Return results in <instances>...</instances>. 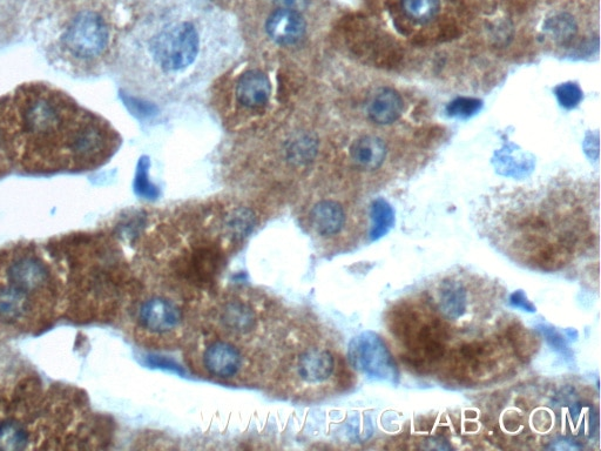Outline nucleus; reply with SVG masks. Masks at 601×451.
<instances>
[{
	"instance_id": "393cba45",
	"label": "nucleus",
	"mask_w": 601,
	"mask_h": 451,
	"mask_svg": "<svg viewBox=\"0 0 601 451\" xmlns=\"http://www.w3.org/2000/svg\"><path fill=\"white\" fill-rule=\"evenodd\" d=\"M556 96L560 105L570 110L582 102L583 92L578 85L567 83L557 87Z\"/></svg>"
},
{
	"instance_id": "ddd939ff",
	"label": "nucleus",
	"mask_w": 601,
	"mask_h": 451,
	"mask_svg": "<svg viewBox=\"0 0 601 451\" xmlns=\"http://www.w3.org/2000/svg\"><path fill=\"white\" fill-rule=\"evenodd\" d=\"M438 311L443 318L456 321L467 313L469 307L468 289L461 280L448 278L441 282L437 296Z\"/></svg>"
},
{
	"instance_id": "0eeeda50",
	"label": "nucleus",
	"mask_w": 601,
	"mask_h": 451,
	"mask_svg": "<svg viewBox=\"0 0 601 451\" xmlns=\"http://www.w3.org/2000/svg\"><path fill=\"white\" fill-rule=\"evenodd\" d=\"M245 363V355L232 339H212L202 349L201 366L208 376L216 380L238 378Z\"/></svg>"
},
{
	"instance_id": "dca6fc26",
	"label": "nucleus",
	"mask_w": 601,
	"mask_h": 451,
	"mask_svg": "<svg viewBox=\"0 0 601 451\" xmlns=\"http://www.w3.org/2000/svg\"><path fill=\"white\" fill-rule=\"evenodd\" d=\"M387 153L386 143L375 136H364L357 139L350 148V156L354 163L368 171L380 168L387 158Z\"/></svg>"
},
{
	"instance_id": "4be33fe9",
	"label": "nucleus",
	"mask_w": 601,
	"mask_h": 451,
	"mask_svg": "<svg viewBox=\"0 0 601 451\" xmlns=\"http://www.w3.org/2000/svg\"><path fill=\"white\" fill-rule=\"evenodd\" d=\"M255 224L254 215L246 208H236L225 220V231L232 240L246 238L252 232Z\"/></svg>"
},
{
	"instance_id": "20e7f679",
	"label": "nucleus",
	"mask_w": 601,
	"mask_h": 451,
	"mask_svg": "<svg viewBox=\"0 0 601 451\" xmlns=\"http://www.w3.org/2000/svg\"><path fill=\"white\" fill-rule=\"evenodd\" d=\"M110 40V32L103 17L96 12L84 11L72 19L63 36V44L72 56L93 59L103 55Z\"/></svg>"
},
{
	"instance_id": "6e6552de",
	"label": "nucleus",
	"mask_w": 601,
	"mask_h": 451,
	"mask_svg": "<svg viewBox=\"0 0 601 451\" xmlns=\"http://www.w3.org/2000/svg\"><path fill=\"white\" fill-rule=\"evenodd\" d=\"M5 282L35 296L50 291L52 277L49 267L33 254H18L5 269Z\"/></svg>"
},
{
	"instance_id": "5701e85b",
	"label": "nucleus",
	"mask_w": 601,
	"mask_h": 451,
	"mask_svg": "<svg viewBox=\"0 0 601 451\" xmlns=\"http://www.w3.org/2000/svg\"><path fill=\"white\" fill-rule=\"evenodd\" d=\"M150 165V159L147 157L139 160L137 174H135L134 190L141 198L155 200L159 197V190L150 179Z\"/></svg>"
},
{
	"instance_id": "1a4fd4ad",
	"label": "nucleus",
	"mask_w": 601,
	"mask_h": 451,
	"mask_svg": "<svg viewBox=\"0 0 601 451\" xmlns=\"http://www.w3.org/2000/svg\"><path fill=\"white\" fill-rule=\"evenodd\" d=\"M267 35L276 44L289 46L299 43L307 32V23L301 12L278 9L267 19Z\"/></svg>"
},
{
	"instance_id": "412c9836",
	"label": "nucleus",
	"mask_w": 601,
	"mask_h": 451,
	"mask_svg": "<svg viewBox=\"0 0 601 451\" xmlns=\"http://www.w3.org/2000/svg\"><path fill=\"white\" fill-rule=\"evenodd\" d=\"M401 8L408 19L427 24L440 13L441 0H401Z\"/></svg>"
},
{
	"instance_id": "6ab92c4d",
	"label": "nucleus",
	"mask_w": 601,
	"mask_h": 451,
	"mask_svg": "<svg viewBox=\"0 0 601 451\" xmlns=\"http://www.w3.org/2000/svg\"><path fill=\"white\" fill-rule=\"evenodd\" d=\"M371 225L370 238L373 241L381 239L387 235L395 224V213L393 207L388 204V201L380 198L376 199L371 205Z\"/></svg>"
},
{
	"instance_id": "a211bd4d",
	"label": "nucleus",
	"mask_w": 601,
	"mask_h": 451,
	"mask_svg": "<svg viewBox=\"0 0 601 451\" xmlns=\"http://www.w3.org/2000/svg\"><path fill=\"white\" fill-rule=\"evenodd\" d=\"M545 35L560 45L569 44L577 36L578 23L569 12H558L545 20Z\"/></svg>"
},
{
	"instance_id": "9d476101",
	"label": "nucleus",
	"mask_w": 601,
	"mask_h": 451,
	"mask_svg": "<svg viewBox=\"0 0 601 451\" xmlns=\"http://www.w3.org/2000/svg\"><path fill=\"white\" fill-rule=\"evenodd\" d=\"M36 300L35 296L3 282L0 284V321L8 325L29 321L36 311Z\"/></svg>"
},
{
	"instance_id": "f8f14e48",
	"label": "nucleus",
	"mask_w": 601,
	"mask_h": 451,
	"mask_svg": "<svg viewBox=\"0 0 601 451\" xmlns=\"http://www.w3.org/2000/svg\"><path fill=\"white\" fill-rule=\"evenodd\" d=\"M310 226L321 238L339 235L347 222V214L341 204L334 200H322L309 214Z\"/></svg>"
},
{
	"instance_id": "bb28decb",
	"label": "nucleus",
	"mask_w": 601,
	"mask_h": 451,
	"mask_svg": "<svg viewBox=\"0 0 601 451\" xmlns=\"http://www.w3.org/2000/svg\"><path fill=\"white\" fill-rule=\"evenodd\" d=\"M315 152V144L312 139H302L299 143L295 144L292 153L295 158H301L302 160L307 159L309 156L312 157Z\"/></svg>"
},
{
	"instance_id": "aec40b11",
	"label": "nucleus",
	"mask_w": 601,
	"mask_h": 451,
	"mask_svg": "<svg viewBox=\"0 0 601 451\" xmlns=\"http://www.w3.org/2000/svg\"><path fill=\"white\" fill-rule=\"evenodd\" d=\"M30 435L22 423L16 420L0 422V449L22 450L29 444Z\"/></svg>"
},
{
	"instance_id": "423d86ee",
	"label": "nucleus",
	"mask_w": 601,
	"mask_h": 451,
	"mask_svg": "<svg viewBox=\"0 0 601 451\" xmlns=\"http://www.w3.org/2000/svg\"><path fill=\"white\" fill-rule=\"evenodd\" d=\"M214 319L221 333L234 341L249 338L259 327L258 309L241 296L221 301Z\"/></svg>"
},
{
	"instance_id": "7ed1b4c3",
	"label": "nucleus",
	"mask_w": 601,
	"mask_h": 451,
	"mask_svg": "<svg viewBox=\"0 0 601 451\" xmlns=\"http://www.w3.org/2000/svg\"><path fill=\"white\" fill-rule=\"evenodd\" d=\"M184 309L170 295L152 293L137 308V327L148 339L170 340L184 327Z\"/></svg>"
},
{
	"instance_id": "f03ea898",
	"label": "nucleus",
	"mask_w": 601,
	"mask_h": 451,
	"mask_svg": "<svg viewBox=\"0 0 601 451\" xmlns=\"http://www.w3.org/2000/svg\"><path fill=\"white\" fill-rule=\"evenodd\" d=\"M348 359L351 367L368 378L398 385L400 370L387 343L375 332L355 336L349 343Z\"/></svg>"
},
{
	"instance_id": "2eb2a0df",
	"label": "nucleus",
	"mask_w": 601,
	"mask_h": 451,
	"mask_svg": "<svg viewBox=\"0 0 601 451\" xmlns=\"http://www.w3.org/2000/svg\"><path fill=\"white\" fill-rule=\"evenodd\" d=\"M272 85L265 73L249 71L240 78L236 86L239 102L249 109H258L268 102Z\"/></svg>"
},
{
	"instance_id": "9b49d317",
	"label": "nucleus",
	"mask_w": 601,
	"mask_h": 451,
	"mask_svg": "<svg viewBox=\"0 0 601 451\" xmlns=\"http://www.w3.org/2000/svg\"><path fill=\"white\" fill-rule=\"evenodd\" d=\"M24 124L33 136H49L62 124V113L49 99L38 98L26 107Z\"/></svg>"
},
{
	"instance_id": "f257e3e1",
	"label": "nucleus",
	"mask_w": 601,
	"mask_h": 451,
	"mask_svg": "<svg viewBox=\"0 0 601 451\" xmlns=\"http://www.w3.org/2000/svg\"><path fill=\"white\" fill-rule=\"evenodd\" d=\"M148 50L160 70L185 71L199 57V32L191 22L170 23L152 38Z\"/></svg>"
},
{
	"instance_id": "4468645a",
	"label": "nucleus",
	"mask_w": 601,
	"mask_h": 451,
	"mask_svg": "<svg viewBox=\"0 0 601 451\" xmlns=\"http://www.w3.org/2000/svg\"><path fill=\"white\" fill-rule=\"evenodd\" d=\"M404 102L400 93L391 87L378 90L368 106V116L377 125H391L401 118Z\"/></svg>"
},
{
	"instance_id": "f3484780",
	"label": "nucleus",
	"mask_w": 601,
	"mask_h": 451,
	"mask_svg": "<svg viewBox=\"0 0 601 451\" xmlns=\"http://www.w3.org/2000/svg\"><path fill=\"white\" fill-rule=\"evenodd\" d=\"M105 136L99 127L87 125L81 127L70 141V150L81 160L92 159L103 152L105 147Z\"/></svg>"
},
{
	"instance_id": "b1692460",
	"label": "nucleus",
	"mask_w": 601,
	"mask_h": 451,
	"mask_svg": "<svg viewBox=\"0 0 601 451\" xmlns=\"http://www.w3.org/2000/svg\"><path fill=\"white\" fill-rule=\"evenodd\" d=\"M481 100L474 98H458L448 105V113L451 117L469 118L481 110Z\"/></svg>"
},
{
	"instance_id": "a878e982",
	"label": "nucleus",
	"mask_w": 601,
	"mask_h": 451,
	"mask_svg": "<svg viewBox=\"0 0 601 451\" xmlns=\"http://www.w3.org/2000/svg\"><path fill=\"white\" fill-rule=\"evenodd\" d=\"M539 328L540 332L544 334L546 341L549 342V345L553 349H556L558 353L563 354L565 358H571L570 348L567 346L562 334L558 333L555 328L549 326L542 325L539 326Z\"/></svg>"
},
{
	"instance_id": "39448f33",
	"label": "nucleus",
	"mask_w": 601,
	"mask_h": 451,
	"mask_svg": "<svg viewBox=\"0 0 601 451\" xmlns=\"http://www.w3.org/2000/svg\"><path fill=\"white\" fill-rule=\"evenodd\" d=\"M288 372L297 386L312 388L327 385L336 372L335 356L328 348L309 346L290 360Z\"/></svg>"
},
{
	"instance_id": "7c9ffc66",
	"label": "nucleus",
	"mask_w": 601,
	"mask_h": 451,
	"mask_svg": "<svg viewBox=\"0 0 601 451\" xmlns=\"http://www.w3.org/2000/svg\"><path fill=\"white\" fill-rule=\"evenodd\" d=\"M513 9L516 12L525 11L532 4L533 0H510Z\"/></svg>"
},
{
	"instance_id": "c85d7f7f",
	"label": "nucleus",
	"mask_w": 601,
	"mask_h": 451,
	"mask_svg": "<svg viewBox=\"0 0 601 451\" xmlns=\"http://www.w3.org/2000/svg\"><path fill=\"white\" fill-rule=\"evenodd\" d=\"M148 365L154 368L167 369L172 370V372L175 373L184 374V370H182L177 362L161 358V356H150V358H148Z\"/></svg>"
},
{
	"instance_id": "cd10ccee",
	"label": "nucleus",
	"mask_w": 601,
	"mask_h": 451,
	"mask_svg": "<svg viewBox=\"0 0 601 451\" xmlns=\"http://www.w3.org/2000/svg\"><path fill=\"white\" fill-rule=\"evenodd\" d=\"M510 305L515 308L523 309L525 312L535 313L536 307L531 304L528 296L523 291H516L510 296Z\"/></svg>"
},
{
	"instance_id": "c756f323",
	"label": "nucleus",
	"mask_w": 601,
	"mask_h": 451,
	"mask_svg": "<svg viewBox=\"0 0 601 451\" xmlns=\"http://www.w3.org/2000/svg\"><path fill=\"white\" fill-rule=\"evenodd\" d=\"M279 9L301 12L308 8L309 0H274Z\"/></svg>"
}]
</instances>
